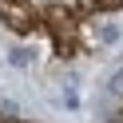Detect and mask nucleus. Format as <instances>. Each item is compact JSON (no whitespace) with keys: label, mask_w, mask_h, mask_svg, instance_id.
<instances>
[{"label":"nucleus","mask_w":123,"mask_h":123,"mask_svg":"<svg viewBox=\"0 0 123 123\" xmlns=\"http://www.w3.org/2000/svg\"><path fill=\"white\" fill-rule=\"evenodd\" d=\"M8 64L20 68V72H28V68L36 64V52L28 48V44H12V48H8Z\"/></svg>","instance_id":"f03ea898"},{"label":"nucleus","mask_w":123,"mask_h":123,"mask_svg":"<svg viewBox=\"0 0 123 123\" xmlns=\"http://www.w3.org/2000/svg\"><path fill=\"white\" fill-rule=\"evenodd\" d=\"M75 36H80V48L99 52V48H111V44H119L123 28H119V20H111V16H87V20H80Z\"/></svg>","instance_id":"f257e3e1"},{"label":"nucleus","mask_w":123,"mask_h":123,"mask_svg":"<svg viewBox=\"0 0 123 123\" xmlns=\"http://www.w3.org/2000/svg\"><path fill=\"white\" fill-rule=\"evenodd\" d=\"M107 123H123V119H119V115H111V119H107Z\"/></svg>","instance_id":"7ed1b4c3"}]
</instances>
